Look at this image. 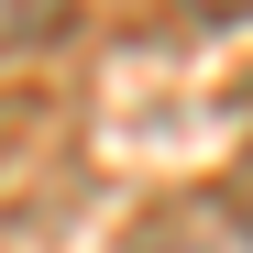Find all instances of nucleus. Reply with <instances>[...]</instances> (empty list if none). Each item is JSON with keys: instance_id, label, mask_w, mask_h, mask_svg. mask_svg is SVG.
I'll list each match as a JSON object with an SVG mask.
<instances>
[{"instance_id": "2", "label": "nucleus", "mask_w": 253, "mask_h": 253, "mask_svg": "<svg viewBox=\"0 0 253 253\" xmlns=\"http://www.w3.org/2000/svg\"><path fill=\"white\" fill-rule=\"evenodd\" d=\"M187 11H209V22H253V0H187Z\"/></svg>"}, {"instance_id": "1", "label": "nucleus", "mask_w": 253, "mask_h": 253, "mask_svg": "<svg viewBox=\"0 0 253 253\" xmlns=\"http://www.w3.org/2000/svg\"><path fill=\"white\" fill-rule=\"evenodd\" d=\"M132 253H253V209H231V198H176Z\"/></svg>"}]
</instances>
